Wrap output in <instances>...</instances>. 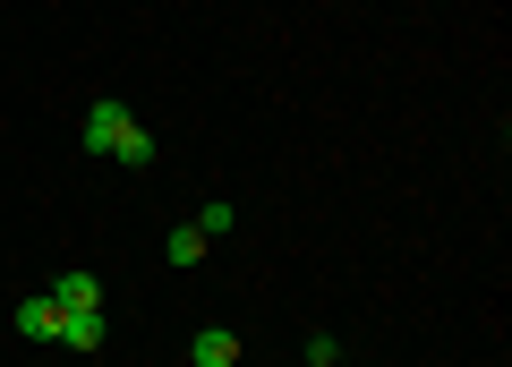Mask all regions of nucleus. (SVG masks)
Instances as JSON below:
<instances>
[{
	"label": "nucleus",
	"mask_w": 512,
	"mask_h": 367,
	"mask_svg": "<svg viewBox=\"0 0 512 367\" xmlns=\"http://www.w3.org/2000/svg\"><path fill=\"white\" fill-rule=\"evenodd\" d=\"M18 333H26V342H60V308H52V291H43V299H18Z\"/></svg>",
	"instance_id": "4"
},
{
	"label": "nucleus",
	"mask_w": 512,
	"mask_h": 367,
	"mask_svg": "<svg viewBox=\"0 0 512 367\" xmlns=\"http://www.w3.org/2000/svg\"><path fill=\"white\" fill-rule=\"evenodd\" d=\"M52 308L60 316H94V308H103V282H94V274H60L52 282Z\"/></svg>",
	"instance_id": "2"
},
{
	"label": "nucleus",
	"mask_w": 512,
	"mask_h": 367,
	"mask_svg": "<svg viewBox=\"0 0 512 367\" xmlns=\"http://www.w3.org/2000/svg\"><path fill=\"white\" fill-rule=\"evenodd\" d=\"M342 367H350V359H342Z\"/></svg>",
	"instance_id": "9"
},
{
	"label": "nucleus",
	"mask_w": 512,
	"mask_h": 367,
	"mask_svg": "<svg viewBox=\"0 0 512 367\" xmlns=\"http://www.w3.org/2000/svg\"><path fill=\"white\" fill-rule=\"evenodd\" d=\"M308 367H342V342L333 333H308Z\"/></svg>",
	"instance_id": "8"
},
{
	"label": "nucleus",
	"mask_w": 512,
	"mask_h": 367,
	"mask_svg": "<svg viewBox=\"0 0 512 367\" xmlns=\"http://www.w3.org/2000/svg\"><path fill=\"white\" fill-rule=\"evenodd\" d=\"M60 342H69L77 359H86V350H103V308H94V316H60Z\"/></svg>",
	"instance_id": "6"
},
{
	"label": "nucleus",
	"mask_w": 512,
	"mask_h": 367,
	"mask_svg": "<svg viewBox=\"0 0 512 367\" xmlns=\"http://www.w3.org/2000/svg\"><path fill=\"white\" fill-rule=\"evenodd\" d=\"M128 120H137V111L111 103V94H103V103H86V154H111V146L128 137Z\"/></svg>",
	"instance_id": "1"
},
{
	"label": "nucleus",
	"mask_w": 512,
	"mask_h": 367,
	"mask_svg": "<svg viewBox=\"0 0 512 367\" xmlns=\"http://www.w3.org/2000/svg\"><path fill=\"white\" fill-rule=\"evenodd\" d=\"M111 163H128V171H146V163H154V129H146V120H128V137L111 146Z\"/></svg>",
	"instance_id": "5"
},
{
	"label": "nucleus",
	"mask_w": 512,
	"mask_h": 367,
	"mask_svg": "<svg viewBox=\"0 0 512 367\" xmlns=\"http://www.w3.org/2000/svg\"><path fill=\"white\" fill-rule=\"evenodd\" d=\"M205 248H214V239H205L197 222H180V231L163 239V257H171V265H205Z\"/></svg>",
	"instance_id": "7"
},
{
	"label": "nucleus",
	"mask_w": 512,
	"mask_h": 367,
	"mask_svg": "<svg viewBox=\"0 0 512 367\" xmlns=\"http://www.w3.org/2000/svg\"><path fill=\"white\" fill-rule=\"evenodd\" d=\"M188 367H239V333L231 325H205L197 342H188Z\"/></svg>",
	"instance_id": "3"
}]
</instances>
